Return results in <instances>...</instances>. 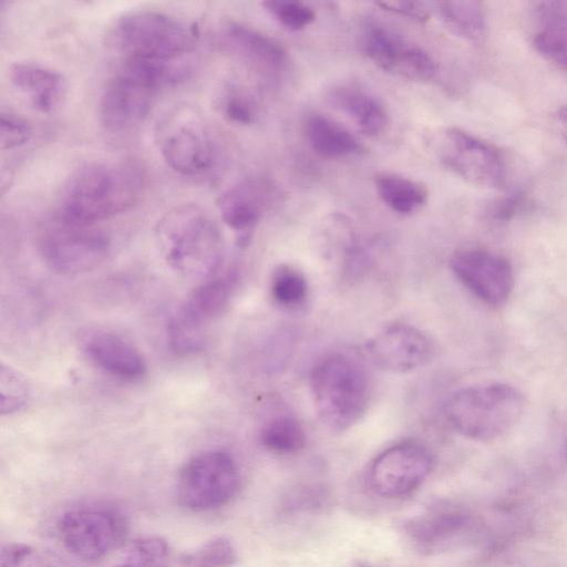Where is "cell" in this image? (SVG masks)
<instances>
[{"instance_id":"1","label":"cell","mask_w":567,"mask_h":567,"mask_svg":"<svg viewBox=\"0 0 567 567\" xmlns=\"http://www.w3.org/2000/svg\"><path fill=\"white\" fill-rule=\"evenodd\" d=\"M185 71L175 62L123 59L100 100L99 114L104 132L115 138L136 132L158 95L181 81Z\"/></svg>"},{"instance_id":"2","label":"cell","mask_w":567,"mask_h":567,"mask_svg":"<svg viewBox=\"0 0 567 567\" xmlns=\"http://www.w3.org/2000/svg\"><path fill=\"white\" fill-rule=\"evenodd\" d=\"M143 186V173L134 163L85 164L68 179L56 215L94 225L130 209L138 200Z\"/></svg>"},{"instance_id":"3","label":"cell","mask_w":567,"mask_h":567,"mask_svg":"<svg viewBox=\"0 0 567 567\" xmlns=\"http://www.w3.org/2000/svg\"><path fill=\"white\" fill-rule=\"evenodd\" d=\"M156 238L169 266L193 279L216 275L223 258V240L215 221L199 206L183 204L157 223Z\"/></svg>"},{"instance_id":"4","label":"cell","mask_w":567,"mask_h":567,"mask_svg":"<svg viewBox=\"0 0 567 567\" xmlns=\"http://www.w3.org/2000/svg\"><path fill=\"white\" fill-rule=\"evenodd\" d=\"M310 389L320 422L332 432L351 429L368 409V375L347 354L333 352L319 359L310 374Z\"/></svg>"},{"instance_id":"5","label":"cell","mask_w":567,"mask_h":567,"mask_svg":"<svg viewBox=\"0 0 567 567\" xmlns=\"http://www.w3.org/2000/svg\"><path fill=\"white\" fill-rule=\"evenodd\" d=\"M197 37L194 24L175 16L134 10L114 21L106 41L122 60L175 62L194 49Z\"/></svg>"},{"instance_id":"6","label":"cell","mask_w":567,"mask_h":567,"mask_svg":"<svg viewBox=\"0 0 567 567\" xmlns=\"http://www.w3.org/2000/svg\"><path fill=\"white\" fill-rule=\"evenodd\" d=\"M526 408L523 393L515 386L492 382L454 392L446 401L444 414L450 426L475 441H491L513 429Z\"/></svg>"},{"instance_id":"7","label":"cell","mask_w":567,"mask_h":567,"mask_svg":"<svg viewBox=\"0 0 567 567\" xmlns=\"http://www.w3.org/2000/svg\"><path fill=\"white\" fill-rule=\"evenodd\" d=\"M39 248L47 265L56 272L76 275L101 265L111 248L109 236L93 227L56 215L39 231Z\"/></svg>"},{"instance_id":"8","label":"cell","mask_w":567,"mask_h":567,"mask_svg":"<svg viewBox=\"0 0 567 567\" xmlns=\"http://www.w3.org/2000/svg\"><path fill=\"white\" fill-rule=\"evenodd\" d=\"M155 141L164 162L176 173L197 176L209 172L215 147L202 117L189 107L177 106L158 121Z\"/></svg>"},{"instance_id":"9","label":"cell","mask_w":567,"mask_h":567,"mask_svg":"<svg viewBox=\"0 0 567 567\" xmlns=\"http://www.w3.org/2000/svg\"><path fill=\"white\" fill-rule=\"evenodd\" d=\"M240 474L234 457L221 450L203 452L188 460L178 473L179 503L194 512L228 504L238 493Z\"/></svg>"},{"instance_id":"10","label":"cell","mask_w":567,"mask_h":567,"mask_svg":"<svg viewBox=\"0 0 567 567\" xmlns=\"http://www.w3.org/2000/svg\"><path fill=\"white\" fill-rule=\"evenodd\" d=\"M56 529L63 546L84 560H96L120 547L127 536V522L116 508L89 505L65 512Z\"/></svg>"},{"instance_id":"11","label":"cell","mask_w":567,"mask_h":567,"mask_svg":"<svg viewBox=\"0 0 567 567\" xmlns=\"http://www.w3.org/2000/svg\"><path fill=\"white\" fill-rule=\"evenodd\" d=\"M236 280V270L229 269L204 280L192 291L168 323V337L175 350L194 352L202 348L208 324L228 305Z\"/></svg>"},{"instance_id":"12","label":"cell","mask_w":567,"mask_h":567,"mask_svg":"<svg viewBox=\"0 0 567 567\" xmlns=\"http://www.w3.org/2000/svg\"><path fill=\"white\" fill-rule=\"evenodd\" d=\"M441 142L440 161L454 175L474 186L505 187L506 164L495 145L456 126L445 128Z\"/></svg>"},{"instance_id":"13","label":"cell","mask_w":567,"mask_h":567,"mask_svg":"<svg viewBox=\"0 0 567 567\" xmlns=\"http://www.w3.org/2000/svg\"><path fill=\"white\" fill-rule=\"evenodd\" d=\"M429 449L414 441L396 443L370 464L365 481L370 491L383 498L404 497L417 489L433 468Z\"/></svg>"},{"instance_id":"14","label":"cell","mask_w":567,"mask_h":567,"mask_svg":"<svg viewBox=\"0 0 567 567\" xmlns=\"http://www.w3.org/2000/svg\"><path fill=\"white\" fill-rule=\"evenodd\" d=\"M475 528L473 517L446 503L430 505L404 524V534L422 555H437L465 546Z\"/></svg>"},{"instance_id":"15","label":"cell","mask_w":567,"mask_h":567,"mask_svg":"<svg viewBox=\"0 0 567 567\" xmlns=\"http://www.w3.org/2000/svg\"><path fill=\"white\" fill-rule=\"evenodd\" d=\"M450 267L457 280L486 305H504L512 295L513 268L501 254L483 248L461 249L452 255Z\"/></svg>"},{"instance_id":"16","label":"cell","mask_w":567,"mask_h":567,"mask_svg":"<svg viewBox=\"0 0 567 567\" xmlns=\"http://www.w3.org/2000/svg\"><path fill=\"white\" fill-rule=\"evenodd\" d=\"M372 364L392 373H406L424 367L435 353L430 337L406 323H393L372 336L364 346Z\"/></svg>"},{"instance_id":"17","label":"cell","mask_w":567,"mask_h":567,"mask_svg":"<svg viewBox=\"0 0 567 567\" xmlns=\"http://www.w3.org/2000/svg\"><path fill=\"white\" fill-rule=\"evenodd\" d=\"M363 47L379 69L394 76L429 81L437 71L436 62L422 47L380 25L367 31Z\"/></svg>"},{"instance_id":"18","label":"cell","mask_w":567,"mask_h":567,"mask_svg":"<svg viewBox=\"0 0 567 567\" xmlns=\"http://www.w3.org/2000/svg\"><path fill=\"white\" fill-rule=\"evenodd\" d=\"M275 186L266 178L249 177L223 192L217 208L224 224L246 243L250 231L270 207Z\"/></svg>"},{"instance_id":"19","label":"cell","mask_w":567,"mask_h":567,"mask_svg":"<svg viewBox=\"0 0 567 567\" xmlns=\"http://www.w3.org/2000/svg\"><path fill=\"white\" fill-rule=\"evenodd\" d=\"M11 84L42 113H51L65 97L68 83L62 73L51 68L16 62L9 68Z\"/></svg>"},{"instance_id":"20","label":"cell","mask_w":567,"mask_h":567,"mask_svg":"<svg viewBox=\"0 0 567 567\" xmlns=\"http://www.w3.org/2000/svg\"><path fill=\"white\" fill-rule=\"evenodd\" d=\"M331 104L347 114L369 136L385 133L391 123L386 105L377 95L355 84H341L330 90Z\"/></svg>"},{"instance_id":"21","label":"cell","mask_w":567,"mask_h":567,"mask_svg":"<svg viewBox=\"0 0 567 567\" xmlns=\"http://www.w3.org/2000/svg\"><path fill=\"white\" fill-rule=\"evenodd\" d=\"M223 35L241 58L265 71H280L288 64V52L276 39L247 24L228 20Z\"/></svg>"},{"instance_id":"22","label":"cell","mask_w":567,"mask_h":567,"mask_svg":"<svg viewBox=\"0 0 567 567\" xmlns=\"http://www.w3.org/2000/svg\"><path fill=\"white\" fill-rule=\"evenodd\" d=\"M85 350L95 365L115 378L134 381L145 374L142 354L117 334L96 333L89 339Z\"/></svg>"},{"instance_id":"23","label":"cell","mask_w":567,"mask_h":567,"mask_svg":"<svg viewBox=\"0 0 567 567\" xmlns=\"http://www.w3.org/2000/svg\"><path fill=\"white\" fill-rule=\"evenodd\" d=\"M303 132L312 151L327 159L346 158L365 151L354 134L324 114H309Z\"/></svg>"},{"instance_id":"24","label":"cell","mask_w":567,"mask_h":567,"mask_svg":"<svg viewBox=\"0 0 567 567\" xmlns=\"http://www.w3.org/2000/svg\"><path fill=\"white\" fill-rule=\"evenodd\" d=\"M539 29L532 43L546 61L567 72V2H544L537 8Z\"/></svg>"},{"instance_id":"25","label":"cell","mask_w":567,"mask_h":567,"mask_svg":"<svg viewBox=\"0 0 567 567\" xmlns=\"http://www.w3.org/2000/svg\"><path fill=\"white\" fill-rule=\"evenodd\" d=\"M374 185L383 204L400 215L416 213L429 199V190L423 183L399 174H378Z\"/></svg>"},{"instance_id":"26","label":"cell","mask_w":567,"mask_h":567,"mask_svg":"<svg viewBox=\"0 0 567 567\" xmlns=\"http://www.w3.org/2000/svg\"><path fill=\"white\" fill-rule=\"evenodd\" d=\"M433 11L454 34L470 40H480L485 30V13L477 1H441L433 3Z\"/></svg>"},{"instance_id":"27","label":"cell","mask_w":567,"mask_h":567,"mask_svg":"<svg viewBox=\"0 0 567 567\" xmlns=\"http://www.w3.org/2000/svg\"><path fill=\"white\" fill-rule=\"evenodd\" d=\"M261 445L278 455L295 454L306 445V432L300 422L290 415H277L260 431Z\"/></svg>"},{"instance_id":"28","label":"cell","mask_w":567,"mask_h":567,"mask_svg":"<svg viewBox=\"0 0 567 567\" xmlns=\"http://www.w3.org/2000/svg\"><path fill=\"white\" fill-rule=\"evenodd\" d=\"M269 290L277 305L291 309L306 302L309 287L301 270L295 266L281 264L271 274Z\"/></svg>"},{"instance_id":"29","label":"cell","mask_w":567,"mask_h":567,"mask_svg":"<svg viewBox=\"0 0 567 567\" xmlns=\"http://www.w3.org/2000/svg\"><path fill=\"white\" fill-rule=\"evenodd\" d=\"M172 551L168 543L156 535L134 539L123 559L113 567H171Z\"/></svg>"},{"instance_id":"30","label":"cell","mask_w":567,"mask_h":567,"mask_svg":"<svg viewBox=\"0 0 567 567\" xmlns=\"http://www.w3.org/2000/svg\"><path fill=\"white\" fill-rule=\"evenodd\" d=\"M237 553L234 544L224 536L214 537L179 558L181 567H229Z\"/></svg>"},{"instance_id":"31","label":"cell","mask_w":567,"mask_h":567,"mask_svg":"<svg viewBox=\"0 0 567 567\" xmlns=\"http://www.w3.org/2000/svg\"><path fill=\"white\" fill-rule=\"evenodd\" d=\"M216 106L226 120L235 124L250 125L257 116L250 96L236 85H227L220 91Z\"/></svg>"},{"instance_id":"32","label":"cell","mask_w":567,"mask_h":567,"mask_svg":"<svg viewBox=\"0 0 567 567\" xmlns=\"http://www.w3.org/2000/svg\"><path fill=\"white\" fill-rule=\"evenodd\" d=\"M261 4L281 25L290 31L303 30L316 19L313 9L301 1L268 0Z\"/></svg>"},{"instance_id":"33","label":"cell","mask_w":567,"mask_h":567,"mask_svg":"<svg viewBox=\"0 0 567 567\" xmlns=\"http://www.w3.org/2000/svg\"><path fill=\"white\" fill-rule=\"evenodd\" d=\"M329 504V493L319 485H301L291 488L281 501L285 513L303 514L322 511Z\"/></svg>"},{"instance_id":"34","label":"cell","mask_w":567,"mask_h":567,"mask_svg":"<svg viewBox=\"0 0 567 567\" xmlns=\"http://www.w3.org/2000/svg\"><path fill=\"white\" fill-rule=\"evenodd\" d=\"M1 413L19 411L28 400V384L12 368L2 364L0 371Z\"/></svg>"},{"instance_id":"35","label":"cell","mask_w":567,"mask_h":567,"mask_svg":"<svg viewBox=\"0 0 567 567\" xmlns=\"http://www.w3.org/2000/svg\"><path fill=\"white\" fill-rule=\"evenodd\" d=\"M296 346V333L289 328L279 329L267 341L265 367L278 373L288 364Z\"/></svg>"},{"instance_id":"36","label":"cell","mask_w":567,"mask_h":567,"mask_svg":"<svg viewBox=\"0 0 567 567\" xmlns=\"http://www.w3.org/2000/svg\"><path fill=\"white\" fill-rule=\"evenodd\" d=\"M0 567H56L35 547L10 543L2 547Z\"/></svg>"},{"instance_id":"37","label":"cell","mask_w":567,"mask_h":567,"mask_svg":"<svg viewBox=\"0 0 567 567\" xmlns=\"http://www.w3.org/2000/svg\"><path fill=\"white\" fill-rule=\"evenodd\" d=\"M0 127V143L3 151L24 145L32 135L31 125L10 111L1 112Z\"/></svg>"},{"instance_id":"38","label":"cell","mask_w":567,"mask_h":567,"mask_svg":"<svg viewBox=\"0 0 567 567\" xmlns=\"http://www.w3.org/2000/svg\"><path fill=\"white\" fill-rule=\"evenodd\" d=\"M529 206L528 197L523 193H516L496 200L489 213L494 219L509 220L526 212Z\"/></svg>"},{"instance_id":"39","label":"cell","mask_w":567,"mask_h":567,"mask_svg":"<svg viewBox=\"0 0 567 567\" xmlns=\"http://www.w3.org/2000/svg\"><path fill=\"white\" fill-rule=\"evenodd\" d=\"M375 4L386 11L398 13L420 22L426 21L433 11V9H430L426 3L414 1H383L377 2Z\"/></svg>"},{"instance_id":"40","label":"cell","mask_w":567,"mask_h":567,"mask_svg":"<svg viewBox=\"0 0 567 567\" xmlns=\"http://www.w3.org/2000/svg\"><path fill=\"white\" fill-rule=\"evenodd\" d=\"M558 127L561 132V135L567 143V105L561 106L556 114Z\"/></svg>"}]
</instances>
